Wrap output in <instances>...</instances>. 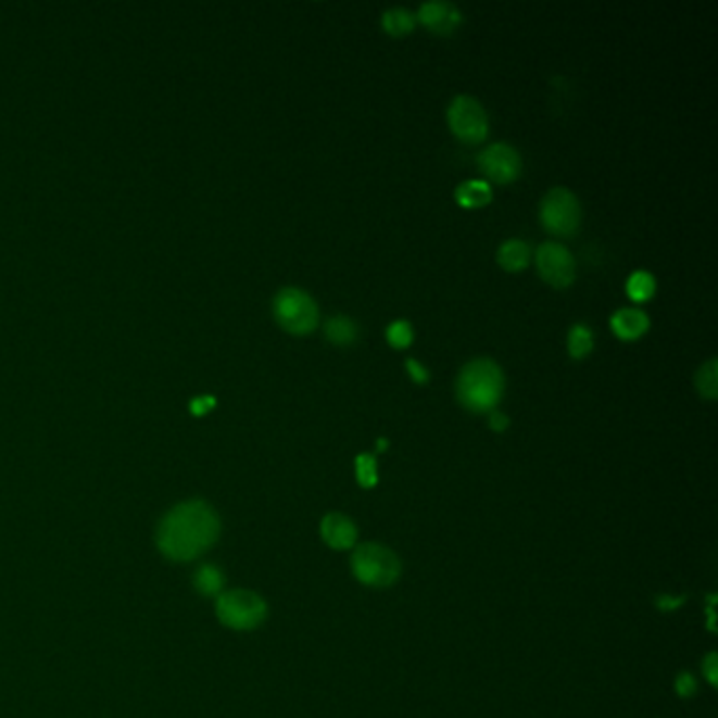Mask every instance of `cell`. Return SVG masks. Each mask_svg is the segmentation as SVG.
Listing matches in <instances>:
<instances>
[{"label":"cell","mask_w":718,"mask_h":718,"mask_svg":"<svg viewBox=\"0 0 718 718\" xmlns=\"http://www.w3.org/2000/svg\"><path fill=\"white\" fill-rule=\"evenodd\" d=\"M222 520L205 500H188L173 506L156 529V547L173 563H190L215 546Z\"/></svg>","instance_id":"6da1fadb"},{"label":"cell","mask_w":718,"mask_h":718,"mask_svg":"<svg viewBox=\"0 0 718 718\" xmlns=\"http://www.w3.org/2000/svg\"><path fill=\"white\" fill-rule=\"evenodd\" d=\"M504 394V371L491 358L466 363L457 377V399L470 411H493Z\"/></svg>","instance_id":"7a4b0ae2"},{"label":"cell","mask_w":718,"mask_h":718,"mask_svg":"<svg viewBox=\"0 0 718 718\" xmlns=\"http://www.w3.org/2000/svg\"><path fill=\"white\" fill-rule=\"evenodd\" d=\"M217 619L237 632H249L260 628L268 617L266 601L253 590H228L215 599Z\"/></svg>","instance_id":"3957f363"},{"label":"cell","mask_w":718,"mask_h":718,"mask_svg":"<svg viewBox=\"0 0 718 718\" xmlns=\"http://www.w3.org/2000/svg\"><path fill=\"white\" fill-rule=\"evenodd\" d=\"M354 578L371 588H386L399 580L401 560L390 547L381 544H361L352 554Z\"/></svg>","instance_id":"277c9868"},{"label":"cell","mask_w":718,"mask_h":718,"mask_svg":"<svg viewBox=\"0 0 718 718\" xmlns=\"http://www.w3.org/2000/svg\"><path fill=\"white\" fill-rule=\"evenodd\" d=\"M273 310L276 323L293 336H306L318 325V306L300 287L280 289L274 298Z\"/></svg>","instance_id":"5b68a950"},{"label":"cell","mask_w":718,"mask_h":718,"mask_svg":"<svg viewBox=\"0 0 718 718\" xmlns=\"http://www.w3.org/2000/svg\"><path fill=\"white\" fill-rule=\"evenodd\" d=\"M540 217L547 232L556 237H571L582 222V206L569 188H552L540 205Z\"/></svg>","instance_id":"8992f818"},{"label":"cell","mask_w":718,"mask_h":718,"mask_svg":"<svg viewBox=\"0 0 718 718\" xmlns=\"http://www.w3.org/2000/svg\"><path fill=\"white\" fill-rule=\"evenodd\" d=\"M449 127L462 141L477 143L487 137L489 118L482 103L473 96H457L446 112Z\"/></svg>","instance_id":"52a82bcc"},{"label":"cell","mask_w":718,"mask_h":718,"mask_svg":"<svg viewBox=\"0 0 718 718\" xmlns=\"http://www.w3.org/2000/svg\"><path fill=\"white\" fill-rule=\"evenodd\" d=\"M538 270L552 287H569L576 278V257L571 251L554 240H546L536 251Z\"/></svg>","instance_id":"ba28073f"},{"label":"cell","mask_w":718,"mask_h":718,"mask_svg":"<svg viewBox=\"0 0 718 718\" xmlns=\"http://www.w3.org/2000/svg\"><path fill=\"white\" fill-rule=\"evenodd\" d=\"M480 169L484 175L497 184H508L518 177L522 161L511 143L495 141L487 146L479 154Z\"/></svg>","instance_id":"9c48e42d"},{"label":"cell","mask_w":718,"mask_h":718,"mask_svg":"<svg viewBox=\"0 0 718 718\" xmlns=\"http://www.w3.org/2000/svg\"><path fill=\"white\" fill-rule=\"evenodd\" d=\"M417 17L437 35H451L462 22V13H459L457 4L445 2V0L424 2L417 11Z\"/></svg>","instance_id":"30bf717a"},{"label":"cell","mask_w":718,"mask_h":718,"mask_svg":"<svg viewBox=\"0 0 718 718\" xmlns=\"http://www.w3.org/2000/svg\"><path fill=\"white\" fill-rule=\"evenodd\" d=\"M320 536L325 544L333 550H348L356 544V525L340 513L327 514L320 522Z\"/></svg>","instance_id":"8fae6325"},{"label":"cell","mask_w":718,"mask_h":718,"mask_svg":"<svg viewBox=\"0 0 718 718\" xmlns=\"http://www.w3.org/2000/svg\"><path fill=\"white\" fill-rule=\"evenodd\" d=\"M612 329L621 340H637L650 329V316L639 308L617 310L612 316Z\"/></svg>","instance_id":"7c38bea8"},{"label":"cell","mask_w":718,"mask_h":718,"mask_svg":"<svg viewBox=\"0 0 718 718\" xmlns=\"http://www.w3.org/2000/svg\"><path fill=\"white\" fill-rule=\"evenodd\" d=\"M497 262L502 264V268H506L511 273H518V270H522V268L529 266V262H531V247L525 240H506L497 249Z\"/></svg>","instance_id":"4fadbf2b"},{"label":"cell","mask_w":718,"mask_h":718,"mask_svg":"<svg viewBox=\"0 0 718 718\" xmlns=\"http://www.w3.org/2000/svg\"><path fill=\"white\" fill-rule=\"evenodd\" d=\"M455 199L459 205L482 206L493 199V190L482 179H468L455 188Z\"/></svg>","instance_id":"5bb4252c"},{"label":"cell","mask_w":718,"mask_h":718,"mask_svg":"<svg viewBox=\"0 0 718 718\" xmlns=\"http://www.w3.org/2000/svg\"><path fill=\"white\" fill-rule=\"evenodd\" d=\"M194 588L199 594L203 596H219L222 594V588H224V574L215 567V565H201L197 571H194Z\"/></svg>","instance_id":"9a60e30c"},{"label":"cell","mask_w":718,"mask_h":718,"mask_svg":"<svg viewBox=\"0 0 718 718\" xmlns=\"http://www.w3.org/2000/svg\"><path fill=\"white\" fill-rule=\"evenodd\" d=\"M381 24L386 33L392 36H405L415 26V15L405 7H392L381 15Z\"/></svg>","instance_id":"2e32d148"},{"label":"cell","mask_w":718,"mask_h":718,"mask_svg":"<svg viewBox=\"0 0 718 718\" xmlns=\"http://www.w3.org/2000/svg\"><path fill=\"white\" fill-rule=\"evenodd\" d=\"M325 336L333 343H352L358 336V325L348 316H333L325 323Z\"/></svg>","instance_id":"e0dca14e"},{"label":"cell","mask_w":718,"mask_h":718,"mask_svg":"<svg viewBox=\"0 0 718 718\" xmlns=\"http://www.w3.org/2000/svg\"><path fill=\"white\" fill-rule=\"evenodd\" d=\"M718 361L717 358H710L706 361L697 374H695V386H697V392L706 399H717L718 394Z\"/></svg>","instance_id":"ac0fdd59"},{"label":"cell","mask_w":718,"mask_h":718,"mask_svg":"<svg viewBox=\"0 0 718 718\" xmlns=\"http://www.w3.org/2000/svg\"><path fill=\"white\" fill-rule=\"evenodd\" d=\"M626 291L634 302H645L650 300L651 295L655 293V278L653 274L645 273V270H637L630 274L628 282H626Z\"/></svg>","instance_id":"d6986e66"},{"label":"cell","mask_w":718,"mask_h":718,"mask_svg":"<svg viewBox=\"0 0 718 718\" xmlns=\"http://www.w3.org/2000/svg\"><path fill=\"white\" fill-rule=\"evenodd\" d=\"M567 345H569V354L576 356V358H582L585 354H590V350L594 348V336H592L590 327L583 325V323H576L569 329Z\"/></svg>","instance_id":"ffe728a7"},{"label":"cell","mask_w":718,"mask_h":718,"mask_svg":"<svg viewBox=\"0 0 718 718\" xmlns=\"http://www.w3.org/2000/svg\"><path fill=\"white\" fill-rule=\"evenodd\" d=\"M356 479H358V484L365 489L376 487L377 462L371 453H361L356 457Z\"/></svg>","instance_id":"44dd1931"},{"label":"cell","mask_w":718,"mask_h":718,"mask_svg":"<svg viewBox=\"0 0 718 718\" xmlns=\"http://www.w3.org/2000/svg\"><path fill=\"white\" fill-rule=\"evenodd\" d=\"M386 338L394 348H407L413 342V327H411L410 320L401 318V320H394L392 325H388Z\"/></svg>","instance_id":"7402d4cb"},{"label":"cell","mask_w":718,"mask_h":718,"mask_svg":"<svg viewBox=\"0 0 718 718\" xmlns=\"http://www.w3.org/2000/svg\"><path fill=\"white\" fill-rule=\"evenodd\" d=\"M407 369H410L411 377H413L415 381H419V383H424V381L430 379L428 369H426L419 361H415V358H407Z\"/></svg>","instance_id":"603a6c76"},{"label":"cell","mask_w":718,"mask_h":718,"mask_svg":"<svg viewBox=\"0 0 718 718\" xmlns=\"http://www.w3.org/2000/svg\"><path fill=\"white\" fill-rule=\"evenodd\" d=\"M677 691H679V695H683V697H691L693 693H695V679L691 677V675H681L679 679H677Z\"/></svg>","instance_id":"cb8c5ba5"},{"label":"cell","mask_w":718,"mask_h":718,"mask_svg":"<svg viewBox=\"0 0 718 718\" xmlns=\"http://www.w3.org/2000/svg\"><path fill=\"white\" fill-rule=\"evenodd\" d=\"M489 424H491L493 430H506L508 424H511V419H508L506 413H502V411H493L491 417H489Z\"/></svg>","instance_id":"d4e9b609"},{"label":"cell","mask_w":718,"mask_h":718,"mask_svg":"<svg viewBox=\"0 0 718 718\" xmlns=\"http://www.w3.org/2000/svg\"><path fill=\"white\" fill-rule=\"evenodd\" d=\"M213 405H215V399H211V396H201V399L192 401L190 410H192L194 415H203V413H206V411L211 410Z\"/></svg>","instance_id":"484cf974"},{"label":"cell","mask_w":718,"mask_h":718,"mask_svg":"<svg viewBox=\"0 0 718 718\" xmlns=\"http://www.w3.org/2000/svg\"><path fill=\"white\" fill-rule=\"evenodd\" d=\"M704 666H706V677H708L710 684H717V675H715V670H717V655L710 653V655L706 657Z\"/></svg>","instance_id":"4316f807"}]
</instances>
